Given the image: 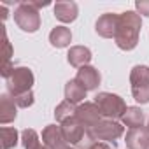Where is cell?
<instances>
[{
	"label": "cell",
	"instance_id": "6da1fadb",
	"mask_svg": "<svg viewBox=\"0 0 149 149\" xmlns=\"http://www.w3.org/2000/svg\"><path fill=\"white\" fill-rule=\"evenodd\" d=\"M142 19L140 14L133 11H126L119 14V23H118V32H116V46L123 51H132L139 44V33H140Z\"/></svg>",
	"mask_w": 149,
	"mask_h": 149
},
{
	"label": "cell",
	"instance_id": "7a4b0ae2",
	"mask_svg": "<svg viewBox=\"0 0 149 149\" xmlns=\"http://www.w3.org/2000/svg\"><path fill=\"white\" fill-rule=\"evenodd\" d=\"M16 25L28 33H33L40 28V14L33 2H19L14 11Z\"/></svg>",
	"mask_w": 149,
	"mask_h": 149
},
{
	"label": "cell",
	"instance_id": "3957f363",
	"mask_svg": "<svg viewBox=\"0 0 149 149\" xmlns=\"http://www.w3.org/2000/svg\"><path fill=\"white\" fill-rule=\"evenodd\" d=\"M95 104L98 105V109H100V112L105 119H114V121L121 119L125 116L126 109H128L121 97H118L114 93H105V91L98 93L95 97Z\"/></svg>",
	"mask_w": 149,
	"mask_h": 149
},
{
	"label": "cell",
	"instance_id": "277c9868",
	"mask_svg": "<svg viewBox=\"0 0 149 149\" xmlns=\"http://www.w3.org/2000/svg\"><path fill=\"white\" fill-rule=\"evenodd\" d=\"M130 83H132V95L139 104L149 102V67L135 65L130 72Z\"/></svg>",
	"mask_w": 149,
	"mask_h": 149
},
{
	"label": "cell",
	"instance_id": "5b68a950",
	"mask_svg": "<svg viewBox=\"0 0 149 149\" xmlns=\"http://www.w3.org/2000/svg\"><path fill=\"white\" fill-rule=\"evenodd\" d=\"M125 133V126L114 119H100L93 128L86 130V135L91 142H98V140H114L119 139Z\"/></svg>",
	"mask_w": 149,
	"mask_h": 149
},
{
	"label": "cell",
	"instance_id": "8992f818",
	"mask_svg": "<svg viewBox=\"0 0 149 149\" xmlns=\"http://www.w3.org/2000/svg\"><path fill=\"white\" fill-rule=\"evenodd\" d=\"M7 90L11 97H18L21 93L32 91L33 86V74L28 67H14V70L9 74V77L6 79Z\"/></svg>",
	"mask_w": 149,
	"mask_h": 149
},
{
	"label": "cell",
	"instance_id": "52a82bcc",
	"mask_svg": "<svg viewBox=\"0 0 149 149\" xmlns=\"http://www.w3.org/2000/svg\"><path fill=\"white\" fill-rule=\"evenodd\" d=\"M76 118L79 119V123L86 130H90L102 119V112H100V109H98V105L95 102H84V104H81L77 107Z\"/></svg>",
	"mask_w": 149,
	"mask_h": 149
},
{
	"label": "cell",
	"instance_id": "ba28073f",
	"mask_svg": "<svg viewBox=\"0 0 149 149\" xmlns=\"http://www.w3.org/2000/svg\"><path fill=\"white\" fill-rule=\"evenodd\" d=\"M118 23H119V14H112V13H105L98 18L97 25H95V30L100 37L104 39H112L116 37V32H118Z\"/></svg>",
	"mask_w": 149,
	"mask_h": 149
},
{
	"label": "cell",
	"instance_id": "9c48e42d",
	"mask_svg": "<svg viewBox=\"0 0 149 149\" xmlns=\"http://www.w3.org/2000/svg\"><path fill=\"white\" fill-rule=\"evenodd\" d=\"M61 132H63V137L68 144H79L84 139L86 128L79 123V119L76 116H74V118L61 123Z\"/></svg>",
	"mask_w": 149,
	"mask_h": 149
},
{
	"label": "cell",
	"instance_id": "30bf717a",
	"mask_svg": "<svg viewBox=\"0 0 149 149\" xmlns=\"http://www.w3.org/2000/svg\"><path fill=\"white\" fill-rule=\"evenodd\" d=\"M42 144L47 149H65L67 147V140L63 137L61 126L56 125H47L42 132Z\"/></svg>",
	"mask_w": 149,
	"mask_h": 149
},
{
	"label": "cell",
	"instance_id": "8fae6325",
	"mask_svg": "<svg viewBox=\"0 0 149 149\" xmlns=\"http://www.w3.org/2000/svg\"><path fill=\"white\" fill-rule=\"evenodd\" d=\"M76 81L86 90V91H91V90H97L98 84H100V72L95 68V67H81L77 70V76H76Z\"/></svg>",
	"mask_w": 149,
	"mask_h": 149
},
{
	"label": "cell",
	"instance_id": "7c38bea8",
	"mask_svg": "<svg viewBox=\"0 0 149 149\" xmlns=\"http://www.w3.org/2000/svg\"><path fill=\"white\" fill-rule=\"evenodd\" d=\"M128 149H149V132L147 128H133L126 132Z\"/></svg>",
	"mask_w": 149,
	"mask_h": 149
},
{
	"label": "cell",
	"instance_id": "4fadbf2b",
	"mask_svg": "<svg viewBox=\"0 0 149 149\" xmlns=\"http://www.w3.org/2000/svg\"><path fill=\"white\" fill-rule=\"evenodd\" d=\"M67 60L72 67H86L90 61H91V51L84 46H72L68 49V54H67Z\"/></svg>",
	"mask_w": 149,
	"mask_h": 149
},
{
	"label": "cell",
	"instance_id": "5bb4252c",
	"mask_svg": "<svg viewBox=\"0 0 149 149\" xmlns=\"http://www.w3.org/2000/svg\"><path fill=\"white\" fill-rule=\"evenodd\" d=\"M54 16L61 23H72L77 18V4L76 2H56Z\"/></svg>",
	"mask_w": 149,
	"mask_h": 149
},
{
	"label": "cell",
	"instance_id": "9a60e30c",
	"mask_svg": "<svg viewBox=\"0 0 149 149\" xmlns=\"http://www.w3.org/2000/svg\"><path fill=\"white\" fill-rule=\"evenodd\" d=\"M16 102L13 100V97L9 95H2L0 97V123L7 125L11 121L16 119Z\"/></svg>",
	"mask_w": 149,
	"mask_h": 149
},
{
	"label": "cell",
	"instance_id": "2e32d148",
	"mask_svg": "<svg viewBox=\"0 0 149 149\" xmlns=\"http://www.w3.org/2000/svg\"><path fill=\"white\" fill-rule=\"evenodd\" d=\"M86 90L76 81V79H72V81H68L67 84H65V100L67 102H70V104H79V102H83L84 98H86Z\"/></svg>",
	"mask_w": 149,
	"mask_h": 149
},
{
	"label": "cell",
	"instance_id": "e0dca14e",
	"mask_svg": "<svg viewBox=\"0 0 149 149\" xmlns=\"http://www.w3.org/2000/svg\"><path fill=\"white\" fill-rule=\"evenodd\" d=\"M49 42L54 47H67L72 42L70 28H67V26H56V28H53L51 33H49Z\"/></svg>",
	"mask_w": 149,
	"mask_h": 149
},
{
	"label": "cell",
	"instance_id": "ac0fdd59",
	"mask_svg": "<svg viewBox=\"0 0 149 149\" xmlns=\"http://www.w3.org/2000/svg\"><path fill=\"white\" fill-rule=\"evenodd\" d=\"M123 119V125L128 126L130 130L133 128H142V123H144V112L139 109V107H128L125 116L121 118Z\"/></svg>",
	"mask_w": 149,
	"mask_h": 149
},
{
	"label": "cell",
	"instance_id": "d6986e66",
	"mask_svg": "<svg viewBox=\"0 0 149 149\" xmlns=\"http://www.w3.org/2000/svg\"><path fill=\"white\" fill-rule=\"evenodd\" d=\"M76 111H77L76 105L65 100V102H61V104L54 109V118H56L60 123H63V121H67V119H70V118L76 116Z\"/></svg>",
	"mask_w": 149,
	"mask_h": 149
},
{
	"label": "cell",
	"instance_id": "ffe728a7",
	"mask_svg": "<svg viewBox=\"0 0 149 149\" xmlns=\"http://www.w3.org/2000/svg\"><path fill=\"white\" fill-rule=\"evenodd\" d=\"M21 144L25 149H37L40 146V140H39V133L32 128H26L21 132Z\"/></svg>",
	"mask_w": 149,
	"mask_h": 149
},
{
	"label": "cell",
	"instance_id": "44dd1931",
	"mask_svg": "<svg viewBox=\"0 0 149 149\" xmlns=\"http://www.w3.org/2000/svg\"><path fill=\"white\" fill-rule=\"evenodd\" d=\"M0 135H2V149H11L18 144V130L16 128L4 126L0 130Z\"/></svg>",
	"mask_w": 149,
	"mask_h": 149
},
{
	"label": "cell",
	"instance_id": "7402d4cb",
	"mask_svg": "<svg viewBox=\"0 0 149 149\" xmlns=\"http://www.w3.org/2000/svg\"><path fill=\"white\" fill-rule=\"evenodd\" d=\"M13 100L16 102V105H18V107L26 109V107H30V105L33 104V91H26V93L18 95V97H13Z\"/></svg>",
	"mask_w": 149,
	"mask_h": 149
},
{
	"label": "cell",
	"instance_id": "603a6c76",
	"mask_svg": "<svg viewBox=\"0 0 149 149\" xmlns=\"http://www.w3.org/2000/svg\"><path fill=\"white\" fill-rule=\"evenodd\" d=\"M135 7H137V11L140 14H144V16L149 18V0H139V2L135 4Z\"/></svg>",
	"mask_w": 149,
	"mask_h": 149
},
{
	"label": "cell",
	"instance_id": "cb8c5ba5",
	"mask_svg": "<svg viewBox=\"0 0 149 149\" xmlns=\"http://www.w3.org/2000/svg\"><path fill=\"white\" fill-rule=\"evenodd\" d=\"M86 149H111V147L104 142H90V146Z\"/></svg>",
	"mask_w": 149,
	"mask_h": 149
},
{
	"label": "cell",
	"instance_id": "d4e9b609",
	"mask_svg": "<svg viewBox=\"0 0 149 149\" xmlns=\"http://www.w3.org/2000/svg\"><path fill=\"white\" fill-rule=\"evenodd\" d=\"M37 149H47V147H46V146H44V144H40V146H39V147H37Z\"/></svg>",
	"mask_w": 149,
	"mask_h": 149
},
{
	"label": "cell",
	"instance_id": "484cf974",
	"mask_svg": "<svg viewBox=\"0 0 149 149\" xmlns=\"http://www.w3.org/2000/svg\"><path fill=\"white\" fill-rule=\"evenodd\" d=\"M147 132H149V121H147Z\"/></svg>",
	"mask_w": 149,
	"mask_h": 149
},
{
	"label": "cell",
	"instance_id": "4316f807",
	"mask_svg": "<svg viewBox=\"0 0 149 149\" xmlns=\"http://www.w3.org/2000/svg\"><path fill=\"white\" fill-rule=\"evenodd\" d=\"M65 149H72V147H68V146H67V147H65Z\"/></svg>",
	"mask_w": 149,
	"mask_h": 149
}]
</instances>
